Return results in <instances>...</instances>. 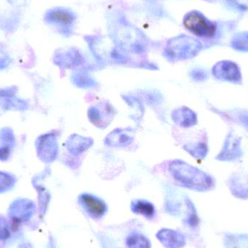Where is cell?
<instances>
[{
    "label": "cell",
    "instance_id": "obj_1",
    "mask_svg": "<svg viewBox=\"0 0 248 248\" xmlns=\"http://www.w3.org/2000/svg\"><path fill=\"white\" fill-rule=\"evenodd\" d=\"M169 170L179 183L189 189L206 191L214 186V179L211 176L182 160L172 162Z\"/></svg>",
    "mask_w": 248,
    "mask_h": 248
},
{
    "label": "cell",
    "instance_id": "obj_2",
    "mask_svg": "<svg viewBox=\"0 0 248 248\" xmlns=\"http://www.w3.org/2000/svg\"><path fill=\"white\" fill-rule=\"evenodd\" d=\"M202 45L196 39L179 35L168 41L165 48V55L170 61L189 59L198 55Z\"/></svg>",
    "mask_w": 248,
    "mask_h": 248
},
{
    "label": "cell",
    "instance_id": "obj_3",
    "mask_svg": "<svg viewBox=\"0 0 248 248\" xmlns=\"http://www.w3.org/2000/svg\"><path fill=\"white\" fill-rule=\"evenodd\" d=\"M113 39L122 49L129 48L134 52H142L144 39L142 33L129 23L120 20L113 29Z\"/></svg>",
    "mask_w": 248,
    "mask_h": 248
},
{
    "label": "cell",
    "instance_id": "obj_4",
    "mask_svg": "<svg viewBox=\"0 0 248 248\" xmlns=\"http://www.w3.org/2000/svg\"><path fill=\"white\" fill-rule=\"evenodd\" d=\"M183 24L191 33L201 37H212L217 31L214 23L202 13L195 10L189 12L185 16Z\"/></svg>",
    "mask_w": 248,
    "mask_h": 248
},
{
    "label": "cell",
    "instance_id": "obj_5",
    "mask_svg": "<svg viewBox=\"0 0 248 248\" xmlns=\"http://www.w3.org/2000/svg\"><path fill=\"white\" fill-rule=\"evenodd\" d=\"M77 16L74 12L65 7H55L45 13V20L48 24L58 29L61 33L70 34Z\"/></svg>",
    "mask_w": 248,
    "mask_h": 248
},
{
    "label": "cell",
    "instance_id": "obj_6",
    "mask_svg": "<svg viewBox=\"0 0 248 248\" xmlns=\"http://www.w3.org/2000/svg\"><path fill=\"white\" fill-rule=\"evenodd\" d=\"M34 211L35 205L31 201L19 199L10 205L8 215L14 224H18L30 219Z\"/></svg>",
    "mask_w": 248,
    "mask_h": 248
},
{
    "label": "cell",
    "instance_id": "obj_7",
    "mask_svg": "<svg viewBox=\"0 0 248 248\" xmlns=\"http://www.w3.org/2000/svg\"><path fill=\"white\" fill-rule=\"evenodd\" d=\"M213 75L217 79L229 82L241 83L242 75L238 65L231 61L218 62L213 68Z\"/></svg>",
    "mask_w": 248,
    "mask_h": 248
},
{
    "label": "cell",
    "instance_id": "obj_8",
    "mask_svg": "<svg viewBox=\"0 0 248 248\" xmlns=\"http://www.w3.org/2000/svg\"><path fill=\"white\" fill-rule=\"evenodd\" d=\"M36 149L41 160L53 161L58 154V144L53 135L47 134L39 137L36 141Z\"/></svg>",
    "mask_w": 248,
    "mask_h": 248
},
{
    "label": "cell",
    "instance_id": "obj_9",
    "mask_svg": "<svg viewBox=\"0 0 248 248\" xmlns=\"http://www.w3.org/2000/svg\"><path fill=\"white\" fill-rule=\"evenodd\" d=\"M80 204L87 213L94 218H100L106 214V203L97 197L90 194H82L78 198Z\"/></svg>",
    "mask_w": 248,
    "mask_h": 248
},
{
    "label": "cell",
    "instance_id": "obj_10",
    "mask_svg": "<svg viewBox=\"0 0 248 248\" xmlns=\"http://www.w3.org/2000/svg\"><path fill=\"white\" fill-rule=\"evenodd\" d=\"M242 155L243 153L240 147V139L230 134L227 136L222 150L217 156V158L221 160H234L240 158Z\"/></svg>",
    "mask_w": 248,
    "mask_h": 248
},
{
    "label": "cell",
    "instance_id": "obj_11",
    "mask_svg": "<svg viewBox=\"0 0 248 248\" xmlns=\"http://www.w3.org/2000/svg\"><path fill=\"white\" fill-rule=\"evenodd\" d=\"M158 240L168 248H180L185 244V237L176 231L163 230L157 234Z\"/></svg>",
    "mask_w": 248,
    "mask_h": 248
},
{
    "label": "cell",
    "instance_id": "obj_12",
    "mask_svg": "<svg viewBox=\"0 0 248 248\" xmlns=\"http://www.w3.org/2000/svg\"><path fill=\"white\" fill-rule=\"evenodd\" d=\"M172 117L175 123L183 127L192 126L198 122L195 112L186 107L180 108L175 110Z\"/></svg>",
    "mask_w": 248,
    "mask_h": 248
},
{
    "label": "cell",
    "instance_id": "obj_13",
    "mask_svg": "<svg viewBox=\"0 0 248 248\" xmlns=\"http://www.w3.org/2000/svg\"><path fill=\"white\" fill-rule=\"evenodd\" d=\"M133 140L132 134L124 129H116L106 137V144L113 147L128 145Z\"/></svg>",
    "mask_w": 248,
    "mask_h": 248
},
{
    "label": "cell",
    "instance_id": "obj_14",
    "mask_svg": "<svg viewBox=\"0 0 248 248\" xmlns=\"http://www.w3.org/2000/svg\"><path fill=\"white\" fill-rule=\"evenodd\" d=\"M93 140L90 138L81 137L79 135H73L68 139L67 141V147L68 150L73 154H80L82 152L91 147Z\"/></svg>",
    "mask_w": 248,
    "mask_h": 248
},
{
    "label": "cell",
    "instance_id": "obj_15",
    "mask_svg": "<svg viewBox=\"0 0 248 248\" xmlns=\"http://www.w3.org/2000/svg\"><path fill=\"white\" fill-rule=\"evenodd\" d=\"M14 137L10 130H3L0 135V160L8 158L14 145Z\"/></svg>",
    "mask_w": 248,
    "mask_h": 248
},
{
    "label": "cell",
    "instance_id": "obj_16",
    "mask_svg": "<svg viewBox=\"0 0 248 248\" xmlns=\"http://www.w3.org/2000/svg\"><path fill=\"white\" fill-rule=\"evenodd\" d=\"M230 189L235 196L248 198V176H234L231 178Z\"/></svg>",
    "mask_w": 248,
    "mask_h": 248
},
{
    "label": "cell",
    "instance_id": "obj_17",
    "mask_svg": "<svg viewBox=\"0 0 248 248\" xmlns=\"http://www.w3.org/2000/svg\"><path fill=\"white\" fill-rule=\"evenodd\" d=\"M131 209L135 214L144 216L147 218H153V216L155 214L153 204L142 200H138L132 202Z\"/></svg>",
    "mask_w": 248,
    "mask_h": 248
},
{
    "label": "cell",
    "instance_id": "obj_18",
    "mask_svg": "<svg viewBox=\"0 0 248 248\" xmlns=\"http://www.w3.org/2000/svg\"><path fill=\"white\" fill-rule=\"evenodd\" d=\"M128 248H150V241L140 234H133L126 240Z\"/></svg>",
    "mask_w": 248,
    "mask_h": 248
},
{
    "label": "cell",
    "instance_id": "obj_19",
    "mask_svg": "<svg viewBox=\"0 0 248 248\" xmlns=\"http://www.w3.org/2000/svg\"><path fill=\"white\" fill-rule=\"evenodd\" d=\"M185 149L197 158H204L208 153L207 146L202 143L186 144L185 146Z\"/></svg>",
    "mask_w": 248,
    "mask_h": 248
},
{
    "label": "cell",
    "instance_id": "obj_20",
    "mask_svg": "<svg viewBox=\"0 0 248 248\" xmlns=\"http://www.w3.org/2000/svg\"><path fill=\"white\" fill-rule=\"evenodd\" d=\"M228 248H248V236H232L229 238Z\"/></svg>",
    "mask_w": 248,
    "mask_h": 248
},
{
    "label": "cell",
    "instance_id": "obj_21",
    "mask_svg": "<svg viewBox=\"0 0 248 248\" xmlns=\"http://www.w3.org/2000/svg\"><path fill=\"white\" fill-rule=\"evenodd\" d=\"M232 46L237 50L248 52V33L236 36L232 41Z\"/></svg>",
    "mask_w": 248,
    "mask_h": 248
},
{
    "label": "cell",
    "instance_id": "obj_22",
    "mask_svg": "<svg viewBox=\"0 0 248 248\" xmlns=\"http://www.w3.org/2000/svg\"><path fill=\"white\" fill-rule=\"evenodd\" d=\"M15 185V179L10 175L0 171V193L10 190Z\"/></svg>",
    "mask_w": 248,
    "mask_h": 248
},
{
    "label": "cell",
    "instance_id": "obj_23",
    "mask_svg": "<svg viewBox=\"0 0 248 248\" xmlns=\"http://www.w3.org/2000/svg\"><path fill=\"white\" fill-rule=\"evenodd\" d=\"M10 230L8 222L0 216V240H7L10 237Z\"/></svg>",
    "mask_w": 248,
    "mask_h": 248
},
{
    "label": "cell",
    "instance_id": "obj_24",
    "mask_svg": "<svg viewBox=\"0 0 248 248\" xmlns=\"http://www.w3.org/2000/svg\"><path fill=\"white\" fill-rule=\"evenodd\" d=\"M76 79H77V82L76 84H77V86L78 87H90L91 85H94L95 84L94 80L93 78H89L88 77H86L84 75H80L78 77H75Z\"/></svg>",
    "mask_w": 248,
    "mask_h": 248
},
{
    "label": "cell",
    "instance_id": "obj_25",
    "mask_svg": "<svg viewBox=\"0 0 248 248\" xmlns=\"http://www.w3.org/2000/svg\"><path fill=\"white\" fill-rule=\"evenodd\" d=\"M191 77L195 81H204L208 77V74L202 69H195L191 72Z\"/></svg>",
    "mask_w": 248,
    "mask_h": 248
},
{
    "label": "cell",
    "instance_id": "obj_26",
    "mask_svg": "<svg viewBox=\"0 0 248 248\" xmlns=\"http://www.w3.org/2000/svg\"><path fill=\"white\" fill-rule=\"evenodd\" d=\"M19 248H32L31 245L28 244V243H24V244H21Z\"/></svg>",
    "mask_w": 248,
    "mask_h": 248
}]
</instances>
